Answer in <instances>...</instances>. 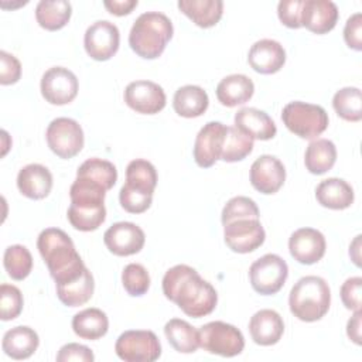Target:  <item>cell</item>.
<instances>
[{
	"label": "cell",
	"instance_id": "6da1fadb",
	"mask_svg": "<svg viewBox=\"0 0 362 362\" xmlns=\"http://www.w3.org/2000/svg\"><path fill=\"white\" fill-rule=\"evenodd\" d=\"M163 293L184 314L192 318L211 314L218 303V294L214 286L188 264H177L165 272L163 277Z\"/></svg>",
	"mask_w": 362,
	"mask_h": 362
},
{
	"label": "cell",
	"instance_id": "7a4b0ae2",
	"mask_svg": "<svg viewBox=\"0 0 362 362\" xmlns=\"http://www.w3.org/2000/svg\"><path fill=\"white\" fill-rule=\"evenodd\" d=\"M37 247L55 284L78 279L86 269L72 239L58 228L44 229L37 239Z\"/></svg>",
	"mask_w": 362,
	"mask_h": 362
},
{
	"label": "cell",
	"instance_id": "3957f363",
	"mask_svg": "<svg viewBox=\"0 0 362 362\" xmlns=\"http://www.w3.org/2000/svg\"><path fill=\"white\" fill-rule=\"evenodd\" d=\"M173 23L165 14L146 11L133 23L129 45L139 57L156 59L164 52L168 41L173 38Z\"/></svg>",
	"mask_w": 362,
	"mask_h": 362
},
{
	"label": "cell",
	"instance_id": "277c9868",
	"mask_svg": "<svg viewBox=\"0 0 362 362\" xmlns=\"http://www.w3.org/2000/svg\"><path fill=\"white\" fill-rule=\"evenodd\" d=\"M291 314L304 322L321 320L331 305L328 283L318 276H304L291 287L288 296Z\"/></svg>",
	"mask_w": 362,
	"mask_h": 362
},
{
	"label": "cell",
	"instance_id": "5b68a950",
	"mask_svg": "<svg viewBox=\"0 0 362 362\" xmlns=\"http://www.w3.org/2000/svg\"><path fill=\"white\" fill-rule=\"evenodd\" d=\"M284 126L296 136L313 140L328 127V113L320 105L294 100L287 103L281 112Z\"/></svg>",
	"mask_w": 362,
	"mask_h": 362
},
{
	"label": "cell",
	"instance_id": "8992f818",
	"mask_svg": "<svg viewBox=\"0 0 362 362\" xmlns=\"http://www.w3.org/2000/svg\"><path fill=\"white\" fill-rule=\"evenodd\" d=\"M199 346L214 355L232 358L245 348L243 334L232 324L223 321H211L199 329Z\"/></svg>",
	"mask_w": 362,
	"mask_h": 362
},
{
	"label": "cell",
	"instance_id": "52a82bcc",
	"mask_svg": "<svg viewBox=\"0 0 362 362\" xmlns=\"http://www.w3.org/2000/svg\"><path fill=\"white\" fill-rule=\"evenodd\" d=\"M115 351L124 362H154L161 355V344L153 331L129 329L119 335Z\"/></svg>",
	"mask_w": 362,
	"mask_h": 362
},
{
	"label": "cell",
	"instance_id": "ba28073f",
	"mask_svg": "<svg viewBox=\"0 0 362 362\" xmlns=\"http://www.w3.org/2000/svg\"><path fill=\"white\" fill-rule=\"evenodd\" d=\"M288 276V266L279 255L267 253L255 260L249 269L253 290L262 296H273L281 290Z\"/></svg>",
	"mask_w": 362,
	"mask_h": 362
},
{
	"label": "cell",
	"instance_id": "9c48e42d",
	"mask_svg": "<svg viewBox=\"0 0 362 362\" xmlns=\"http://www.w3.org/2000/svg\"><path fill=\"white\" fill-rule=\"evenodd\" d=\"M45 139L49 150L64 160L75 157L85 141L81 124L69 117L54 119L47 127Z\"/></svg>",
	"mask_w": 362,
	"mask_h": 362
},
{
	"label": "cell",
	"instance_id": "30bf717a",
	"mask_svg": "<svg viewBox=\"0 0 362 362\" xmlns=\"http://www.w3.org/2000/svg\"><path fill=\"white\" fill-rule=\"evenodd\" d=\"M41 95L42 98L57 106L71 103L79 89L76 75L64 66H52L47 69L41 78Z\"/></svg>",
	"mask_w": 362,
	"mask_h": 362
},
{
	"label": "cell",
	"instance_id": "8fae6325",
	"mask_svg": "<svg viewBox=\"0 0 362 362\" xmlns=\"http://www.w3.org/2000/svg\"><path fill=\"white\" fill-rule=\"evenodd\" d=\"M119 42V28L107 20L95 21L86 28L83 37L85 51L95 61L110 59L117 52Z\"/></svg>",
	"mask_w": 362,
	"mask_h": 362
},
{
	"label": "cell",
	"instance_id": "7c38bea8",
	"mask_svg": "<svg viewBox=\"0 0 362 362\" xmlns=\"http://www.w3.org/2000/svg\"><path fill=\"white\" fill-rule=\"evenodd\" d=\"M226 246L235 253H250L260 247L266 239L259 219H238L223 225Z\"/></svg>",
	"mask_w": 362,
	"mask_h": 362
},
{
	"label": "cell",
	"instance_id": "4fadbf2b",
	"mask_svg": "<svg viewBox=\"0 0 362 362\" xmlns=\"http://www.w3.org/2000/svg\"><path fill=\"white\" fill-rule=\"evenodd\" d=\"M126 105L141 115H156L165 107L164 89L151 81H133L124 89Z\"/></svg>",
	"mask_w": 362,
	"mask_h": 362
},
{
	"label": "cell",
	"instance_id": "5bb4252c",
	"mask_svg": "<svg viewBox=\"0 0 362 362\" xmlns=\"http://www.w3.org/2000/svg\"><path fill=\"white\" fill-rule=\"evenodd\" d=\"M228 126L221 122H208L198 132L194 143V160L201 168L212 167L221 157Z\"/></svg>",
	"mask_w": 362,
	"mask_h": 362
},
{
	"label": "cell",
	"instance_id": "9a60e30c",
	"mask_svg": "<svg viewBox=\"0 0 362 362\" xmlns=\"http://www.w3.org/2000/svg\"><path fill=\"white\" fill-rule=\"evenodd\" d=\"M249 178L256 191L264 195H272L283 187L286 181V168L277 157L263 154L253 161Z\"/></svg>",
	"mask_w": 362,
	"mask_h": 362
},
{
	"label": "cell",
	"instance_id": "2e32d148",
	"mask_svg": "<svg viewBox=\"0 0 362 362\" xmlns=\"http://www.w3.org/2000/svg\"><path fill=\"white\" fill-rule=\"evenodd\" d=\"M103 242L110 253L132 256L143 249L146 236L143 229L133 222H116L105 232Z\"/></svg>",
	"mask_w": 362,
	"mask_h": 362
},
{
	"label": "cell",
	"instance_id": "e0dca14e",
	"mask_svg": "<svg viewBox=\"0 0 362 362\" xmlns=\"http://www.w3.org/2000/svg\"><path fill=\"white\" fill-rule=\"evenodd\" d=\"M327 249L324 235L314 228H300L288 239V250L294 260L301 264H314L320 262Z\"/></svg>",
	"mask_w": 362,
	"mask_h": 362
},
{
	"label": "cell",
	"instance_id": "ac0fdd59",
	"mask_svg": "<svg viewBox=\"0 0 362 362\" xmlns=\"http://www.w3.org/2000/svg\"><path fill=\"white\" fill-rule=\"evenodd\" d=\"M247 62L250 68L259 74H276L286 62V51L279 41L263 38L250 47Z\"/></svg>",
	"mask_w": 362,
	"mask_h": 362
},
{
	"label": "cell",
	"instance_id": "d6986e66",
	"mask_svg": "<svg viewBox=\"0 0 362 362\" xmlns=\"http://www.w3.org/2000/svg\"><path fill=\"white\" fill-rule=\"evenodd\" d=\"M339 13L331 0H304L301 24L314 34H327L337 25Z\"/></svg>",
	"mask_w": 362,
	"mask_h": 362
},
{
	"label": "cell",
	"instance_id": "ffe728a7",
	"mask_svg": "<svg viewBox=\"0 0 362 362\" xmlns=\"http://www.w3.org/2000/svg\"><path fill=\"white\" fill-rule=\"evenodd\" d=\"M249 332L255 344L270 346L280 341L284 332V322L274 310L264 308L255 313L249 321Z\"/></svg>",
	"mask_w": 362,
	"mask_h": 362
},
{
	"label": "cell",
	"instance_id": "44dd1931",
	"mask_svg": "<svg viewBox=\"0 0 362 362\" xmlns=\"http://www.w3.org/2000/svg\"><path fill=\"white\" fill-rule=\"evenodd\" d=\"M235 127L253 140H270L276 136L277 127L273 119L256 107H242L235 115Z\"/></svg>",
	"mask_w": 362,
	"mask_h": 362
},
{
	"label": "cell",
	"instance_id": "7402d4cb",
	"mask_svg": "<svg viewBox=\"0 0 362 362\" xmlns=\"http://www.w3.org/2000/svg\"><path fill=\"white\" fill-rule=\"evenodd\" d=\"M17 188L30 199H42L52 189V174L45 165L28 164L18 171Z\"/></svg>",
	"mask_w": 362,
	"mask_h": 362
},
{
	"label": "cell",
	"instance_id": "603a6c76",
	"mask_svg": "<svg viewBox=\"0 0 362 362\" xmlns=\"http://www.w3.org/2000/svg\"><path fill=\"white\" fill-rule=\"evenodd\" d=\"M315 198L324 208L341 211L346 209L354 204L355 194L354 188L342 178H327L322 180L315 188Z\"/></svg>",
	"mask_w": 362,
	"mask_h": 362
},
{
	"label": "cell",
	"instance_id": "cb8c5ba5",
	"mask_svg": "<svg viewBox=\"0 0 362 362\" xmlns=\"http://www.w3.org/2000/svg\"><path fill=\"white\" fill-rule=\"evenodd\" d=\"M38 345V334L27 325H18L8 329L1 341L4 354L17 361L30 358L37 351Z\"/></svg>",
	"mask_w": 362,
	"mask_h": 362
},
{
	"label": "cell",
	"instance_id": "d4e9b609",
	"mask_svg": "<svg viewBox=\"0 0 362 362\" xmlns=\"http://www.w3.org/2000/svg\"><path fill=\"white\" fill-rule=\"evenodd\" d=\"M255 92L253 81L242 74H232L221 79L216 86V98L221 105L235 107L246 103Z\"/></svg>",
	"mask_w": 362,
	"mask_h": 362
},
{
	"label": "cell",
	"instance_id": "484cf974",
	"mask_svg": "<svg viewBox=\"0 0 362 362\" xmlns=\"http://www.w3.org/2000/svg\"><path fill=\"white\" fill-rule=\"evenodd\" d=\"M208 93L197 85H185L175 90L173 98V107L181 117H199L208 109Z\"/></svg>",
	"mask_w": 362,
	"mask_h": 362
},
{
	"label": "cell",
	"instance_id": "4316f807",
	"mask_svg": "<svg viewBox=\"0 0 362 362\" xmlns=\"http://www.w3.org/2000/svg\"><path fill=\"white\" fill-rule=\"evenodd\" d=\"M177 6L181 13L201 28L216 25L223 14V3L221 0H180Z\"/></svg>",
	"mask_w": 362,
	"mask_h": 362
},
{
	"label": "cell",
	"instance_id": "83f0119b",
	"mask_svg": "<svg viewBox=\"0 0 362 362\" xmlns=\"http://www.w3.org/2000/svg\"><path fill=\"white\" fill-rule=\"evenodd\" d=\"M72 329L82 339L96 341L106 335L109 329V320L99 308H85L74 315Z\"/></svg>",
	"mask_w": 362,
	"mask_h": 362
},
{
	"label": "cell",
	"instance_id": "f1b7e54d",
	"mask_svg": "<svg viewBox=\"0 0 362 362\" xmlns=\"http://www.w3.org/2000/svg\"><path fill=\"white\" fill-rule=\"evenodd\" d=\"M337 161V147L328 139L313 140L304 154L305 168L314 174L321 175L329 171Z\"/></svg>",
	"mask_w": 362,
	"mask_h": 362
},
{
	"label": "cell",
	"instance_id": "f546056e",
	"mask_svg": "<svg viewBox=\"0 0 362 362\" xmlns=\"http://www.w3.org/2000/svg\"><path fill=\"white\" fill-rule=\"evenodd\" d=\"M57 296L59 301L66 307H79L90 300L95 290V281L92 273L85 272L75 280L65 284H55Z\"/></svg>",
	"mask_w": 362,
	"mask_h": 362
},
{
	"label": "cell",
	"instance_id": "4dcf8cb0",
	"mask_svg": "<svg viewBox=\"0 0 362 362\" xmlns=\"http://www.w3.org/2000/svg\"><path fill=\"white\" fill-rule=\"evenodd\" d=\"M170 345L180 354H192L199 348V332L185 320L171 318L164 325Z\"/></svg>",
	"mask_w": 362,
	"mask_h": 362
},
{
	"label": "cell",
	"instance_id": "1f68e13d",
	"mask_svg": "<svg viewBox=\"0 0 362 362\" xmlns=\"http://www.w3.org/2000/svg\"><path fill=\"white\" fill-rule=\"evenodd\" d=\"M72 14V6L66 0H41L35 7V18L40 27L48 31L64 28Z\"/></svg>",
	"mask_w": 362,
	"mask_h": 362
},
{
	"label": "cell",
	"instance_id": "d6a6232c",
	"mask_svg": "<svg viewBox=\"0 0 362 362\" xmlns=\"http://www.w3.org/2000/svg\"><path fill=\"white\" fill-rule=\"evenodd\" d=\"M69 223L81 232L96 230L106 219L105 204H75L68 208Z\"/></svg>",
	"mask_w": 362,
	"mask_h": 362
},
{
	"label": "cell",
	"instance_id": "836d02e7",
	"mask_svg": "<svg viewBox=\"0 0 362 362\" xmlns=\"http://www.w3.org/2000/svg\"><path fill=\"white\" fill-rule=\"evenodd\" d=\"M76 177L93 181L102 185L106 191H109L116 184L117 170L113 165V163L93 157V158H88L79 165L76 171Z\"/></svg>",
	"mask_w": 362,
	"mask_h": 362
},
{
	"label": "cell",
	"instance_id": "e575fe53",
	"mask_svg": "<svg viewBox=\"0 0 362 362\" xmlns=\"http://www.w3.org/2000/svg\"><path fill=\"white\" fill-rule=\"evenodd\" d=\"M332 106L337 115L346 122H359L362 119V95L361 89L346 86L335 92Z\"/></svg>",
	"mask_w": 362,
	"mask_h": 362
},
{
	"label": "cell",
	"instance_id": "d590c367",
	"mask_svg": "<svg viewBox=\"0 0 362 362\" xmlns=\"http://www.w3.org/2000/svg\"><path fill=\"white\" fill-rule=\"evenodd\" d=\"M253 150V139L235 126H228L219 160L236 163L246 158Z\"/></svg>",
	"mask_w": 362,
	"mask_h": 362
},
{
	"label": "cell",
	"instance_id": "8d00e7d4",
	"mask_svg": "<svg viewBox=\"0 0 362 362\" xmlns=\"http://www.w3.org/2000/svg\"><path fill=\"white\" fill-rule=\"evenodd\" d=\"M3 264L13 280H24L33 270V256L23 245H11L4 250Z\"/></svg>",
	"mask_w": 362,
	"mask_h": 362
},
{
	"label": "cell",
	"instance_id": "74e56055",
	"mask_svg": "<svg viewBox=\"0 0 362 362\" xmlns=\"http://www.w3.org/2000/svg\"><path fill=\"white\" fill-rule=\"evenodd\" d=\"M126 184L154 192L157 185L156 167L143 158H136L126 168Z\"/></svg>",
	"mask_w": 362,
	"mask_h": 362
},
{
	"label": "cell",
	"instance_id": "f35d334b",
	"mask_svg": "<svg viewBox=\"0 0 362 362\" xmlns=\"http://www.w3.org/2000/svg\"><path fill=\"white\" fill-rule=\"evenodd\" d=\"M259 216L260 212L253 199L247 197H233L225 204L221 221L222 225H226L238 219H259Z\"/></svg>",
	"mask_w": 362,
	"mask_h": 362
},
{
	"label": "cell",
	"instance_id": "ab89813d",
	"mask_svg": "<svg viewBox=\"0 0 362 362\" xmlns=\"http://www.w3.org/2000/svg\"><path fill=\"white\" fill-rule=\"evenodd\" d=\"M122 284L127 294L140 297L150 288L148 272L140 263H129L122 272Z\"/></svg>",
	"mask_w": 362,
	"mask_h": 362
},
{
	"label": "cell",
	"instance_id": "60d3db41",
	"mask_svg": "<svg viewBox=\"0 0 362 362\" xmlns=\"http://www.w3.org/2000/svg\"><path fill=\"white\" fill-rule=\"evenodd\" d=\"M119 201L124 211L130 214H143L151 205L153 192L124 182L119 192Z\"/></svg>",
	"mask_w": 362,
	"mask_h": 362
},
{
	"label": "cell",
	"instance_id": "b9f144b4",
	"mask_svg": "<svg viewBox=\"0 0 362 362\" xmlns=\"http://www.w3.org/2000/svg\"><path fill=\"white\" fill-rule=\"evenodd\" d=\"M23 294L18 287L3 283L0 286V318L10 321L17 318L23 311Z\"/></svg>",
	"mask_w": 362,
	"mask_h": 362
},
{
	"label": "cell",
	"instance_id": "7bdbcfd3",
	"mask_svg": "<svg viewBox=\"0 0 362 362\" xmlns=\"http://www.w3.org/2000/svg\"><path fill=\"white\" fill-rule=\"evenodd\" d=\"M304 0H281L277 4L279 20L288 28H300Z\"/></svg>",
	"mask_w": 362,
	"mask_h": 362
},
{
	"label": "cell",
	"instance_id": "ee69618b",
	"mask_svg": "<svg viewBox=\"0 0 362 362\" xmlns=\"http://www.w3.org/2000/svg\"><path fill=\"white\" fill-rule=\"evenodd\" d=\"M361 293H362V277L355 276L346 279L339 290L342 304L345 308L358 311L361 310Z\"/></svg>",
	"mask_w": 362,
	"mask_h": 362
},
{
	"label": "cell",
	"instance_id": "f6af8a7d",
	"mask_svg": "<svg viewBox=\"0 0 362 362\" xmlns=\"http://www.w3.org/2000/svg\"><path fill=\"white\" fill-rule=\"evenodd\" d=\"M20 76H21L20 61L14 55L6 51H0V83L13 85L18 82Z\"/></svg>",
	"mask_w": 362,
	"mask_h": 362
},
{
	"label": "cell",
	"instance_id": "bcb514c9",
	"mask_svg": "<svg viewBox=\"0 0 362 362\" xmlns=\"http://www.w3.org/2000/svg\"><path fill=\"white\" fill-rule=\"evenodd\" d=\"M344 40L346 45L355 51L362 49V14L354 13L345 23Z\"/></svg>",
	"mask_w": 362,
	"mask_h": 362
},
{
	"label": "cell",
	"instance_id": "7dc6e473",
	"mask_svg": "<svg viewBox=\"0 0 362 362\" xmlns=\"http://www.w3.org/2000/svg\"><path fill=\"white\" fill-rule=\"evenodd\" d=\"M95 359L93 352L81 344L71 342L61 346L59 352L57 354L58 362H69V361H81V362H92Z\"/></svg>",
	"mask_w": 362,
	"mask_h": 362
},
{
	"label": "cell",
	"instance_id": "c3c4849f",
	"mask_svg": "<svg viewBox=\"0 0 362 362\" xmlns=\"http://www.w3.org/2000/svg\"><path fill=\"white\" fill-rule=\"evenodd\" d=\"M137 0H106L103 1V6L107 8V11L113 16L122 17L126 14H130L134 7H137Z\"/></svg>",
	"mask_w": 362,
	"mask_h": 362
},
{
	"label": "cell",
	"instance_id": "681fc988",
	"mask_svg": "<svg viewBox=\"0 0 362 362\" xmlns=\"http://www.w3.org/2000/svg\"><path fill=\"white\" fill-rule=\"evenodd\" d=\"M361 318L362 311L358 310L354 313V315L348 320L346 324V335L356 345H361Z\"/></svg>",
	"mask_w": 362,
	"mask_h": 362
},
{
	"label": "cell",
	"instance_id": "f907efd6",
	"mask_svg": "<svg viewBox=\"0 0 362 362\" xmlns=\"http://www.w3.org/2000/svg\"><path fill=\"white\" fill-rule=\"evenodd\" d=\"M359 249H361V235H358L354 242L349 246V256L352 259V262L355 263V266H361V255H359Z\"/></svg>",
	"mask_w": 362,
	"mask_h": 362
}]
</instances>
